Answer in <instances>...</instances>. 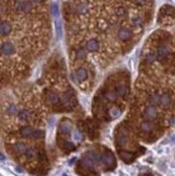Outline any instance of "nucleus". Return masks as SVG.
Masks as SVG:
<instances>
[{"label":"nucleus","mask_w":175,"mask_h":176,"mask_svg":"<svg viewBox=\"0 0 175 176\" xmlns=\"http://www.w3.org/2000/svg\"><path fill=\"white\" fill-rule=\"evenodd\" d=\"M15 8L17 11L22 13H29L32 10V3L27 0H20L15 5Z\"/></svg>","instance_id":"nucleus-9"},{"label":"nucleus","mask_w":175,"mask_h":176,"mask_svg":"<svg viewBox=\"0 0 175 176\" xmlns=\"http://www.w3.org/2000/svg\"><path fill=\"white\" fill-rule=\"evenodd\" d=\"M32 2H35V3H41V2H43L45 0H32Z\"/></svg>","instance_id":"nucleus-20"},{"label":"nucleus","mask_w":175,"mask_h":176,"mask_svg":"<svg viewBox=\"0 0 175 176\" xmlns=\"http://www.w3.org/2000/svg\"><path fill=\"white\" fill-rule=\"evenodd\" d=\"M133 1H134V3H136L138 5H143L147 0H133Z\"/></svg>","instance_id":"nucleus-19"},{"label":"nucleus","mask_w":175,"mask_h":176,"mask_svg":"<svg viewBox=\"0 0 175 176\" xmlns=\"http://www.w3.org/2000/svg\"><path fill=\"white\" fill-rule=\"evenodd\" d=\"M143 117L145 120L155 121L159 118V111H158L156 106H152V105H150V104H147L143 109Z\"/></svg>","instance_id":"nucleus-2"},{"label":"nucleus","mask_w":175,"mask_h":176,"mask_svg":"<svg viewBox=\"0 0 175 176\" xmlns=\"http://www.w3.org/2000/svg\"><path fill=\"white\" fill-rule=\"evenodd\" d=\"M118 153H119L120 158H121V159L124 161V162H131V161L134 159V156H133V153H130V151H125V150H119Z\"/></svg>","instance_id":"nucleus-15"},{"label":"nucleus","mask_w":175,"mask_h":176,"mask_svg":"<svg viewBox=\"0 0 175 176\" xmlns=\"http://www.w3.org/2000/svg\"><path fill=\"white\" fill-rule=\"evenodd\" d=\"M0 32H1V36L5 37V36H9L12 32V26L9 22L2 21L1 22V25H0Z\"/></svg>","instance_id":"nucleus-13"},{"label":"nucleus","mask_w":175,"mask_h":176,"mask_svg":"<svg viewBox=\"0 0 175 176\" xmlns=\"http://www.w3.org/2000/svg\"><path fill=\"white\" fill-rule=\"evenodd\" d=\"M36 130L30 125H24L20 129V134L24 138H32L34 137V133Z\"/></svg>","instance_id":"nucleus-12"},{"label":"nucleus","mask_w":175,"mask_h":176,"mask_svg":"<svg viewBox=\"0 0 175 176\" xmlns=\"http://www.w3.org/2000/svg\"><path fill=\"white\" fill-rule=\"evenodd\" d=\"M173 97L169 91H164V92H160V106L163 108H170L173 105Z\"/></svg>","instance_id":"nucleus-5"},{"label":"nucleus","mask_w":175,"mask_h":176,"mask_svg":"<svg viewBox=\"0 0 175 176\" xmlns=\"http://www.w3.org/2000/svg\"><path fill=\"white\" fill-rule=\"evenodd\" d=\"M155 130H156V125H155L151 121H148V120L142 121L141 124H140V131H141V133L144 135L151 134Z\"/></svg>","instance_id":"nucleus-7"},{"label":"nucleus","mask_w":175,"mask_h":176,"mask_svg":"<svg viewBox=\"0 0 175 176\" xmlns=\"http://www.w3.org/2000/svg\"><path fill=\"white\" fill-rule=\"evenodd\" d=\"M70 131H72V125L68 122V120H64L61 124H60V132L64 133V134L69 135L70 134Z\"/></svg>","instance_id":"nucleus-14"},{"label":"nucleus","mask_w":175,"mask_h":176,"mask_svg":"<svg viewBox=\"0 0 175 176\" xmlns=\"http://www.w3.org/2000/svg\"><path fill=\"white\" fill-rule=\"evenodd\" d=\"M84 48L87 49L88 52L95 53L100 50V42H98L96 39H94V38H92V39H89L87 42H85Z\"/></svg>","instance_id":"nucleus-11"},{"label":"nucleus","mask_w":175,"mask_h":176,"mask_svg":"<svg viewBox=\"0 0 175 176\" xmlns=\"http://www.w3.org/2000/svg\"><path fill=\"white\" fill-rule=\"evenodd\" d=\"M28 146L24 144V143H15L11 146V151L16 156H25L28 150Z\"/></svg>","instance_id":"nucleus-8"},{"label":"nucleus","mask_w":175,"mask_h":176,"mask_svg":"<svg viewBox=\"0 0 175 176\" xmlns=\"http://www.w3.org/2000/svg\"><path fill=\"white\" fill-rule=\"evenodd\" d=\"M76 11L79 14H85L88 12V5L85 3H79L76 8Z\"/></svg>","instance_id":"nucleus-16"},{"label":"nucleus","mask_w":175,"mask_h":176,"mask_svg":"<svg viewBox=\"0 0 175 176\" xmlns=\"http://www.w3.org/2000/svg\"><path fill=\"white\" fill-rule=\"evenodd\" d=\"M16 49L13 42L11 41H3L1 43V55L2 57H10L15 53Z\"/></svg>","instance_id":"nucleus-3"},{"label":"nucleus","mask_w":175,"mask_h":176,"mask_svg":"<svg viewBox=\"0 0 175 176\" xmlns=\"http://www.w3.org/2000/svg\"><path fill=\"white\" fill-rule=\"evenodd\" d=\"M116 13H117V15L118 16H123L125 13H127V10H125L123 7H119V8L117 9Z\"/></svg>","instance_id":"nucleus-18"},{"label":"nucleus","mask_w":175,"mask_h":176,"mask_svg":"<svg viewBox=\"0 0 175 176\" xmlns=\"http://www.w3.org/2000/svg\"><path fill=\"white\" fill-rule=\"evenodd\" d=\"M117 37L120 41L122 42H127V41H130L131 38H132V32L129 28H124V27H122L118 30L117 32Z\"/></svg>","instance_id":"nucleus-10"},{"label":"nucleus","mask_w":175,"mask_h":176,"mask_svg":"<svg viewBox=\"0 0 175 176\" xmlns=\"http://www.w3.org/2000/svg\"><path fill=\"white\" fill-rule=\"evenodd\" d=\"M132 22H133V25L135 27H142V25H143V20L141 17H134Z\"/></svg>","instance_id":"nucleus-17"},{"label":"nucleus","mask_w":175,"mask_h":176,"mask_svg":"<svg viewBox=\"0 0 175 176\" xmlns=\"http://www.w3.org/2000/svg\"><path fill=\"white\" fill-rule=\"evenodd\" d=\"M45 100L52 106H57L61 104V96L55 91L47 90L45 93Z\"/></svg>","instance_id":"nucleus-4"},{"label":"nucleus","mask_w":175,"mask_h":176,"mask_svg":"<svg viewBox=\"0 0 175 176\" xmlns=\"http://www.w3.org/2000/svg\"><path fill=\"white\" fill-rule=\"evenodd\" d=\"M170 55H171L170 49L167 45H160V47H158L156 52V58H158L161 62H164V60H167L170 58Z\"/></svg>","instance_id":"nucleus-6"},{"label":"nucleus","mask_w":175,"mask_h":176,"mask_svg":"<svg viewBox=\"0 0 175 176\" xmlns=\"http://www.w3.org/2000/svg\"><path fill=\"white\" fill-rule=\"evenodd\" d=\"M74 80H76L77 83L87 84L89 80H90V71H89L88 67L83 65L76 67L74 71Z\"/></svg>","instance_id":"nucleus-1"}]
</instances>
